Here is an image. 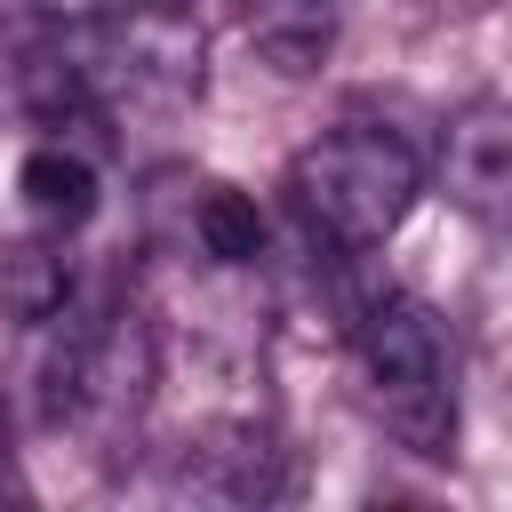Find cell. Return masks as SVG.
<instances>
[{
  "mask_svg": "<svg viewBox=\"0 0 512 512\" xmlns=\"http://www.w3.org/2000/svg\"><path fill=\"white\" fill-rule=\"evenodd\" d=\"M352 368H360V400L368 416L408 448V456H448L456 448V360H448V328L432 304L416 296H376L352 320Z\"/></svg>",
  "mask_w": 512,
  "mask_h": 512,
  "instance_id": "1",
  "label": "cell"
},
{
  "mask_svg": "<svg viewBox=\"0 0 512 512\" xmlns=\"http://www.w3.org/2000/svg\"><path fill=\"white\" fill-rule=\"evenodd\" d=\"M416 192H424V160L376 120H344L288 160V200L304 232H320L328 248H384L408 224Z\"/></svg>",
  "mask_w": 512,
  "mask_h": 512,
  "instance_id": "2",
  "label": "cell"
},
{
  "mask_svg": "<svg viewBox=\"0 0 512 512\" xmlns=\"http://www.w3.org/2000/svg\"><path fill=\"white\" fill-rule=\"evenodd\" d=\"M440 192L488 224V232H512V104L504 96H480L448 120L440 136Z\"/></svg>",
  "mask_w": 512,
  "mask_h": 512,
  "instance_id": "3",
  "label": "cell"
},
{
  "mask_svg": "<svg viewBox=\"0 0 512 512\" xmlns=\"http://www.w3.org/2000/svg\"><path fill=\"white\" fill-rule=\"evenodd\" d=\"M336 32H344V0H248V40L288 80L320 72L336 56Z\"/></svg>",
  "mask_w": 512,
  "mask_h": 512,
  "instance_id": "4",
  "label": "cell"
},
{
  "mask_svg": "<svg viewBox=\"0 0 512 512\" xmlns=\"http://www.w3.org/2000/svg\"><path fill=\"white\" fill-rule=\"evenodd\" d=\"M16 192H24V216H32L40 232H56V240L96 216V168H88V152H72V144H32L24 168H16Z\"/></svg>",
  "mask_w": 512,
  "mask_h": 512,
  "instance_id": "5",
  "label": "cell"
},
{
  "mask_svg": "<svg viewBox=\"0 0 512 512\" xmlns=\"http://www.w3.org/2000/svg\"><path fill=\"white\" fill-rule=\"evenodd\" d=\"M64 304H72V264L56 256V232H48V240H16V248L0 256V312L24 320V328H40V320H56Z\"/></svg>",
  "mask_w": 512,
  "mask_h": 512,
  "instance_id": "6",
  "label": "cell"
},
{
  "mask_svg": "<svg viewBox=\"0 0 512 512\" xmlns=\"http://www.w3.org/2000/svg\"><path fill=\"white\" fill-rule=\"evenodd\" d=\"M192 240H200L208 264H256V256H264V216H256V200H248L240 184H200V200H192Z\"/></svg>",
  "mask_w": 512,
  "mask_h": 512,
  "instance_id": "7",
  "label": "cell"
},
{
  "mask_svg": "<svg viewBox=\"0 0 512 512\" xmlns=\"http://www.w3.org/2000/svg\"><path fill=\"white\" fill-rule=\"evenodd\" d=\"M104 16H136V8H192V0H96Z\"/></svg>",
  "mask_w": 512,
  "mask_h": 512,
  "instance_id": "8",
  "label": "cell"
},
{
  "mask_svg": "<svg viewBox=\"0 0 512 512\" xmlns=\"http://www.w3.org/2000/svg\"><path fill=\"white\" fill-rule=\"evenodd\" d=\"M432 16H472V8H488V0H424Z\"/></svg>",
  "mask_w": 512,
  "mask_h": 512,
  "instance_id": "9",
  "label": "cell"
}]
</instances>
